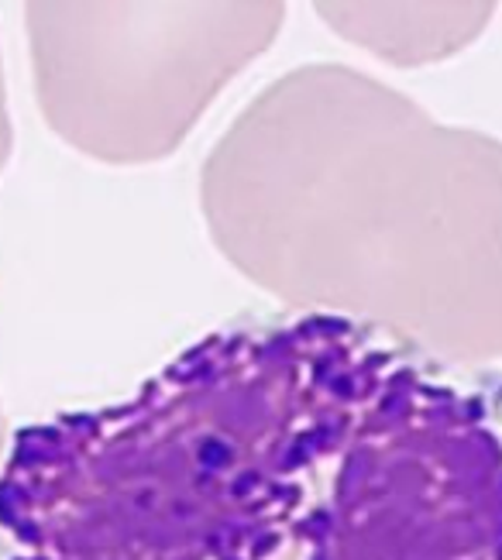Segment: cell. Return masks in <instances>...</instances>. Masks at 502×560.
Here are the masks:
<instances>
[{"label": "cell", "instance_id": "cell-4", "mask_svg": "<svg viewBox=\"0 0 502 560\" xmlns=\"http://www.w3.org/2000/svg\"><path fill=\"white\" fill-rule=\"evenodd\" d=\"M317 14L351 45L396 66H427L468 48L495 4H317Z\"/></svg>", "mask_w": 502, "mask_h": 560}, {"label": "cell", "instance_id": "cell-1", "mask_svg": "<svg viewBox=\"0 0 502 560\" xmlns=\"http://www.w3.org/2000/svg\"><path fill=\"white\" fill-rule=\"evenodd\" d=\"M0 560H502V378L324 313L218 330L17 430Z\"/></svg>", "mask_w": 502, "mask_h": 560}, {"label": "cell", "instance_id": "cell-3", "mask_svg": "<svg viewBox=\"0 0 502 560\" xmlns=\"http://www.w3.org/2000/svg\"><path fill=\"white\" fill-rule=\"evenodd\" d=\"M282 21L285 4H28L42 117L97 162H159Z\"/></svg>", "mask_w": 502, "mask_h": 560}, {"label": "cell", "instance_id": "cell-2", "mask_svg": "<svg viewBox=\"0 0 502 560\" xmlns=\"http://www.w3.org/2000/svg\"><path fill=\"white\" fill-rule=\"evenodd\" d=\"M218 252L279 303L502 361V141L338 62L272 80L203 162Z\"/></svg>", "mask_w": 502, "mask_h": 560}, {"label": "cell", "instance_id": "cell-5", "mask_svg": "<svg viewBox=\"0 0 502 560\" xmlns=\"http://www.w3.org/2000/svg\"><path fill=\"white\" fill-rule=\"evenodd\" d=\"M11 155V117H8V93H4V72H0V168Z\"/></svg>", "mask_w": 502, "mask_h": 560}]
</instances>
